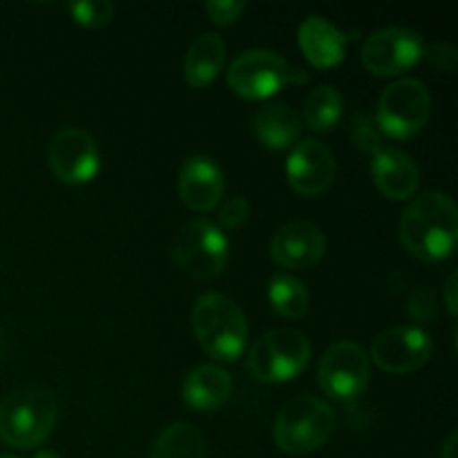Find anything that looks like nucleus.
<instances>
[{
    "label": "nucleus",
    "mask_w": 458,
    "mask_h": 458,
    "mask_svg": "<svg viewBox=\"0 0 458 458\" xmlns=\"http://www.w3.org/2000/svg\"><path fill=\"white\" fill-rule=\"evenodd\" d=\"M268 302L277 316L298 320L309 311V291L298 277L276 276L268 284Z\"/></svg>",
    "instance_id": "5701e85b"
},
{
    "label": "nucleus",
    "mask_w": 458,
    "mask_h": 458,
    "mask_svg": "<svg viewBox=\"0 0 458 458\" xmlns=\"http://www.w3.org/2000/svg\"><path fill=\"white\" fill-rule=\"evenodd\" d=\"M250 215V204L244 197H231L226 204L219 210V228H226V231H237L240 226H244L246 219Z\"/></svg>",
    "instance_id": "a878e982"
},
{
    "label": "nucleus",
    "mask_w": 458,
    "mask_h": 458,
    "mask_svg": "<svg viewBox=\"0 0 458 458\" xmlns=\"http://www.w3.org/2000/svg\"><path fill=\"white\" fill-rule=\"evenodd\" d=\"M65 9L76 25L92 27V30L107 25L114 16V4L107 0H79V3H67Z\"/></svg>",
    "instance_id": "393cba45"
},
{
    "label": "nucleus",
    "mask_w": 458,
    "mask_h": 458,
    "mask_svg": "<svg viewBox=\"0 0 458 458\" xmlns=\"http://www.w3.org/2000/svg\"><path fill=\"white\" fill-rule=\"evenodd\" d=\"M224 173L210 157L186 159L179 173V197L195 213H208L224 197Z\"/></svg>",
    "instance_id": "2eb2a0df"
},
{
    "label": "nucleus",
    "mask_w": 458,
    "mask_h": 458,
    "mask_svg": "<svg viewBox=\"0 0 458 458\" xmlns=\"http://www.w3.org/2000/svg\"><path fill=\"white\" fill-rule=\"evenodd\" d=\"M335 414L329 403L316 396H298L286 403L273 423L277 447L291 456L311 454L331 438Z\"/></svg>",
    "instance_id": "20e7f679"
},
{
    "label": "nucleus",
    "mask_w": 458,
    "mask_h": 458,
    "mask_svg": "<svg viewBox=\"0 0 458 458\" xmlns=\"http://www.w3.org/2000/svg\"><path fill=\"white\" fill-rule=\"evenodd\" d=\"M311 358V343L295 329H273L249 352V369L262 383H289L302 374Z\"/></svg>",
    "instance_id": "0eeeda50"
},
{
    "label": "nucleus",
    "mask_w": 458,
    "mask_h": 458,
    "mask_svg": "<svg viewBox=\"0 0 458 458\" xmlns=\"http://www.w3.org/2000/svg\"><path fill=\"white\" fill-rule=\"evenodd\" d=\"M226 63V43L219 34H201L195 43L188 47L186 61H183V79L191 88H208Z\"/></svg>",
    "instance_id": "aec40b11"
},
{
    "label": "nucleus",
    "mask_w": 458,
    "mask_h": 458,
    "mask_svg": "<svg viewBox=\"0 0 458 458\" xmlns=\"http://www.w3.org/2000/svg\"><path fill=\"white\" fill-rule=\"evenodd\" d=\"M253 132L255 139L268 150H286L298 141L302 132V119L286 103H268L255 114Z\"/></svg>",
    "instance_id": "6ab92c4d"
},
{
    "label": "nucleus",
    "mask_w": 458,
    "mask_h": 458,
    "mask_svg": "<svg viewBox=\"0 0 458 458\" xmlns=\"http://www.w3.org/2000/svg\"><path fill=\"white\" fill-rule=\"evenodd\" d=\"M34 458H63V456H58L56 452H52V450H40Z\"/></svg>",
    "instance_id": "2f4dec72"
},
{
    "label": "nucleus",
    "mask_w": 458,
    "mask_h": 458,
    "mask_svg": "<svg viewBox=\"0 0 458 458\" xmlns=\"http://www.w3.org/2000/svg\"><path fill=\"white\" fill-rule=\"evenodd\" d=\"M4 349H7V343H4V334L3 329H0V360L4 358Z\"/></svg>",
    "instance_id": "473e14b6"
},
{
    "label": "nucleus",
    "mask_w": 458,
    "mask_h": 458,
    "mask_svg": "<svg viewBox=\"0 0 458 458\" xmlns=\"http://www.w3.org/2000/svg\"><path fill=\"white\" fill-rule=\"evenodd\" d=\"M226 79L237 97L262 101L276 97L286 85L307 83L309 74L271 49H249L231 63Z\"/></svg>",
    "instance_id": "39448f33"
},
{
    "label": "nucleus",
    "mask_w": 458,
    "mask_h": 458,
    "mask_svg": "<svg viewBox=\"0 0 458 458\" xmlns=\"http://www.w3.org/2000/svg\"><path fill=\"white\" fill-rule=\"evenodd\" d=\"M150 458H208L206 441L191 423H173L157 437Z\"/></svg>",
    "instance_id": "412c9836"
},
{
    "label": "nucleus",
    "mask_w": 458,
    "mask_h": 458,
    "mask_svg": "<svg viewBox=\"0 0 458 458\" xmlns=\"http://www.w3.org/2000/svg\"><path fill=\"white\" fill-rule=\"evenodd\" d=\"M47 164L63 183L83 186L101 170V155L92 134L81 128H63L49 141Z\"/></svg>",
    "instance_id": "9b49d317"
},
{
    "label": "nucleus",
    "mask_w": 458,
    "mask_h": 458,
    "mask_svg": "<svg viewBox=\"0 0 458 458\" xmlns=\"http://www.w3.org/2000/svg\"><path fill=\"white\" fill-rule=\"evenodd\" d=\"M173 259L197 280H215L228 264V237L208 219L188 222L174 237Z\"/></svg>",
    "instance_id": "6e6552de"
},
{
    "label": "nucleus",
    "mask_w": 458,
    "mask_h": 458,
    "mask_svg": "<svg viewBox=\"0 0 458 458\" xmlns=\"http://www.w3.org/2000/svg\"><path fill=\"white\" fill-rule=\"evenodd\" d=\"M58 403L47 387L31 385L0 401V441L16 450L38 447L52 434Z\"/></svg>",
    "instance_id": "f03ea898"
},
{
    "label": "nucleus",
    "mask_w": 458,
    "mask_h": 458,
    "mask_svg": "<svg viewBox=\"0 0 458 458\" xmlns=\"http://www.w3.org/2000/svg\"><path fill=\"white\" fill-rule=\"evenodd\" d=\"M233 394V378L224 367L201 365L183 380V401L197 411L219 410Z\"/></svg>",
    "instance_id": "a211bd4d"
},
{
    "label": "nucleus",
    "mask_w": 458,
    "mask_h": 458,
    "mask_svg": "<svg viewBox=\"0 0 458 458\" xmlns=\"http://www.w3.org/2000/svg\"><path fill=\"white\" fill-rule=\"evenodd\" d=\"M318 380H320L325 394H329L335 401H356L369 387V353L352 340H340V343L331 344L320 360Z\"/></svg>",
    "instance_id": "1a4fd4ad"
},
{
    "label": "nucleus",
    "mask_w": 458,
    "mask_h": 458,
    "mask_svg": "<svg viewBox=\"0 0 458 458\" xmlns=\"http://www.w3.org/2000/svg\"><path fill=\"white\" fill-rule=\"evenodd\" d=\"M407 311L414 318L416 322H428L434 313V298L429 289H419L410 298V304H407Z\"/></svg>",
    "instance_id": "c85d7f7f"
},
{
    "label": "nucleus",
    "mask_w": 458,
    "mask_h": 458,
    "mask_svg": "<svg viewBox=\"0 0 458 458\" xmlns=\"http://www.w3.org/2000/svg\"><path fill=\"white\" fill-rule=\"evenodd\" d=\"M425 56L429 58V63H432L437 70L443 72H452L458 63V52L452 43H434L432 47L425 52Z\"/></svg>",
    "instance_id": "cd10ccee"
},
{
    "label": "nucleus",
    "mask_w": 458,
    "mask_h": 458,
    "mask_svg": "<svg viewBox=\"0 0 458 458\" xmlns=\"http://www.w3.org/2000/svg\"><path fill=\"white\" fill-rule=\"evenodd\" d=\"M456 282H458V273H452L445 282V289H443V300H445V307L450 311V316H456L458 313V298H456Z\"/></svg>",
    "instance_id": "c756f323"
},
{
    "label": "nucleus",
    "mask_w": 458,
    "mask_h": 458,
    "mask_svg": "<svg viewBox=\"0 0 458 458\" xmlns=\"http://www.w3.org/2000/svg\"><path fill=\"white\" fill-rule=\"evenodd\" d=\"M371 179L387 199L405 201L416 195L420 173L416 161L398 148H383L371 161Z\"/></svg>",
    "instance_id": "f3484780"
},
{
    "label": "nucleus",
    "mask_w": 458,
    "mask_h": 458,
    "mask_svg": "<svg viewBox=\"0 0 458 458\" xmlns=\"http://www.w3.org/2000/svg\"><path fill=\"white\" fill-rule=\"evenodd\" d=\"M286 179L302 197H318L334 186L335 157L318 139H304L286 159Z\"/></svg>",
    "instance_id": "ddd939ff"
},
{
    "label": "nucleus",
    "mask_w": 458,
    "mask_h": 458,
    "mask_svg": "<svg viewBox=\"0 0 458 458\" xmlns=\"http://www.w3.org/2000/svg\"><path fill=\"white\" fill-rule=\"evenodd\" d=\"M325 250V233L311 222L284 224L271 242L273 262L282 268H291V271H307V268L316 267Z\"/></svg>",
    "instance_id": "4468645a"
},
{
    "label": "nucleus",
    "mask_w": 458,
    "mask_h": 458,
    "mask_svg": "<svg viewBox=\"0 0 458 458\" xmlns=\"http://www.w3.org/2000/svg\"><path fill=\"white\" fill-rule=\"evenodd\" d=\"M425 40L410 27H383L362 45V65L374 76H398L425 58Z\"/></svg>",
    "instance_id": "9d476101"
},
{
    "label": "nucleus",
    "mask_w": 458,
    "mask_h": 458,
    "mask_svg": "<svg viewBox=\"0 0 458 458\" xmlns=\"http://www.w3.org/2000/svg\"><path fill=\"white\" fill-rule=\"evenodd\" d=\"M344 103L334 85H318L304 103V121L316 132H329L343 119Z\"/></svg>",
    "instance_id": "4be33fe9"
},
{
    "label": "nucleus",
    "mask_w": 458,
    "mask_h": 458,
    "mask_svg": "<svg viewBox=\"0 0 458 458\" xmlns=\"http://www.w3.org/2000/svg\"><path fill=\"white\" fill-rule=\"evenodd\" d=\"M434 353V340L420 327H394L371 344V362L394 376L419 371Z\"/></svg>",
    "instance_id": "f8f14e48"
},
{
    "label": "nucleus",
    "mask_w": 458,
    "mask_h": 458,
    "mask_svg": "<svg viewBox=\"0 0 458 458\" xmlns=\"http://www.w3.org/2000/svg\"><path fill=\"white\" fill-rule=\"evenodd\" d=\"M0 458H18V456H12V454H3Z\"/></svg>",
    "instance_id": "72a5a7b5"
},
{
    "label": "nucleus",
    "mask_w": 458,
    "mask_h": 458,
    "mask_svg": "<svg viewBox=\"0 0 458 458\" xmlns=\"http://www.w3.org/2000/svg\"><path fill=\"white\" fill-rule=\"evenodd\" d=\"M429 114L432 97L428 85L419 79H401L380 94L374 119L383 137L410 139L428 125Z\"/></svg>",
    "instance_id": "423d86ee"
},
{
    "label": "nucleus",
    "mask_w": 458,
    "mask_h": 458,
    "mask_svg": "<svg viewBox=\"0 0 458 458\" xmlns=\"http://www.w3.org/2000/svg\"><path fill=\"white\" fill-rule=\"evenodd\" d=\"M197 340L215 360L235 362L249 343V322L235 300L222 293L201 295L192 309Z\"/></svg>",
    "instance_id": "7ed1b4c3"
},
{
    "label": "nucleus",
    "mask_w": 458,
    "mask_h": 458,
    "mask_svg": "<svg viewBox=\"0 0 458 458\" xmlns=\"http://www.w3.org/2000/svg\"><path fill=\"white\" fill-rule=\"evenodd\" d=\"M204 9L215 25L226 27V25H233V22L244 13L246 4L235 3V0H215V3H206Z\"/></svg>",
    "instance_id": "bb28decb"
},
{
    "label": "nucleus",
    "mask_w": 458,
    "mask_h": 458,
    "mask_svg": "<svg viewBox=\"0 0 458 458\" xmlns=\"http://www.w3.org/2000/svg\"><path fill=\"white\" fill-rule=\"evenodd\" d=\"M352 34L338 30L334 22L325 16H307L298 27V45L302 49L304 58L318 70H329L340 65L347 54V45Z\"/></svg>",
    "instance_id": "dca6fc26"
},
{
    "label": "nucleus",
    "mask_w": 458,
    "mask_h": 458,
    "mask_svg": "<svg viewBox=\"0 0 458 458\" xmlns=\"http://www.w3.org/2000/svg\"><path fill=\"white\" fill-rule=\"evenodd\" d=\"M456 443H458V434L456 432L450 434V438H447L445 445H443L441 450V458H456V452H458Z\"/></svg>",
    "instance_id": "7c9ffc66"
},
{
    "label": "nucleus",
    "mask_w": 458,
    "mask_h": 458,
    "mask_svg": "<svg viewBox=\"0 0 458 458\" xmlns=\"http://www.w3.org/2000/svg\"><path fill=\"white\" fill-rule=\"evenodd\" d=\"M401 244L423 262H441L456 249L458 210L445 192L429 191L416 197L401 217Z\"/></svg>",
    "instance_id": "f257e3e1"
},
{
    "label": "nucleus",
    "mask_w": 458,
    "mask_h": 458,
    "mask_svg": "<svg viewBox=\"0 0 458 458\" xmlns=\"http://www.w3.org/2000/svg\"><path fill=\"white\" fill-rule=\"evenodd\" d=\"M349 137L352 143L365 155H378L383 150V132H380L378 123H376L374 114L367 112H356L349 125Z\"/></svg>",
    "instance_id": "b1692460"
}]
</instances>
